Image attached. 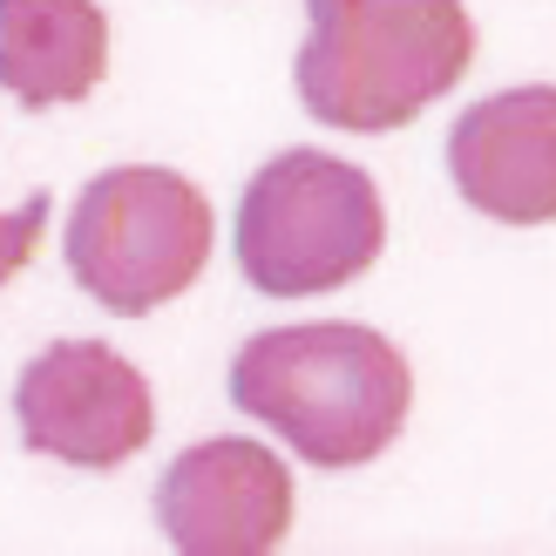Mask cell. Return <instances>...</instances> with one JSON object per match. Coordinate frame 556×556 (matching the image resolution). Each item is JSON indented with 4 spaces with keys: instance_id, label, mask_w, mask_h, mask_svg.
I'll list each match as a JSON object with an SVG mask.
<instances>
[{
    "instance_id": "obj_1",
    "label": "cell",
    "mask_w": 556,
    "mask_h": 556,
    "mask_svg": "<svg viewBox=\"0 0 556 556\" xmlns=\"http://www.w3.org/2000/svg\"><path fill=\"white\" fill-rule=\"evenodd\" d=\"M231 401L313 468H359L401 441L414 407V367L374 326L305 319L252 332L238 346Z\"/></svg>"
},
{
    "instance_id": "obj_2",
    "label": "cell",
    "mask_w": 556,
    "mask_h": 556,
    "mask_svg": "<svg viewBox=\"0 0 556 556\" xmlns=\"http://www.w3.org/2000/svg\"><path fill=\"white\" fill-rule=\"evenodd\" d=\"M305 48L292 62L305 116L346 136L407 129L476 62L462 0H305Z\"/></svg>"
},
{
    "instance_id": "obj_3",
    "label": "cell",
    "mask_w": 556,
    "mask_h": 556,
    "mask_svg": "<svg viewBox=\"0 0 556 556\" xmlns=\"http://www.w3.org/2000/svg\"><path fill=\"white\" fill-rule=\"evenodd\" d=\"M387 204L359 163L332 150H278L238 198V271L265 299H319L374 271Z\"/></svg>"
},
{
    "instance_id": "obj_4",
    "label": "cell",
    "mask_w": 556,
    "mask_h": 556,
    "mask_svg": "<svg viewBox=\"0 0 556 556\" xmlns=\"http://www.w3.org/2000/svg\"><path fill=\"white\" fill-rule=\"evenodd\" d=\"M217 217L190 177L163 163H116L75 198L68 217V271L102 313L143 319L184 299L211 265Z\"/></svg>"
},
{
    "instance_id": "obj_5",
    "label": "cell",
    "mask_w": 556,
    "mask_h": 556,
    "mask_svg": "<svg viewBox=\"0 0 556 556\" xmlns=\"http://www.w3.org/2000/svg\"><path fill=\"white\" fill-rule=\"evenodd\" d=\"M14 414L27 448L68 468H123L156 434V401L143 367H129L102 340L41 346L14 380Z\"/></svg>"
},
{
    "instance_id": "obj_6",
    "label": "cell",
    "mask_w": 556,
    "mask_h": 556,
    "mask_svg": "<svg viewBox=\"0 0 556 556\" xmlns=\"http://www.w3.org/2000/svg\"><path fill=\"white\" fill-rule=\"evenodd\" d=\"M292 468L265 441L211 434L156 482V522L190 556H265L292 530Z\"/></svg>"
},
{
    "instance_id": "obj_7",
    "label": "cell",
    "mask_w": 556,
    "mask_h": 556,
    "mask_svg": "<svg viewBox=\"0 0 556 556\" xmlns=\"http://www.w3.org/2000/svg\"><path fill=\"white\" fill-rule=\"evenodd\" d=\"M448 177L495 225H556V81L482 96L448 129Z\"/></svg>"
},
{
    "instance_id": "obj_8",
    "label": "cell",
    "mask_w": 556,
    "mask_h": 556,
    "mask_svg": "<svg viewBox=\"0 0 556 556\" xmlns=\"http://www.w3.org/2000/svg\"><path fill=\"white\" fill-rule=\"evenodd\" d=\"M109 75V14L96 0H0V89L21 109H62Z\"/></svg>"
},
{
    "instance_id": "obj_9",
    "label": "cell",
    "mask_w": 556,
    "mask_h": 556,
    "mask_svg": "<svg viewBox=\"0 0 556 556\" xmlns=\"http://www.w3.org/2000/svg\"><path fill=\"white\" fill-rule=\"evenodd\" d=\"M48 211H54L48 190H35V198L14 204V211H0V286L27 271V258H35V244H41V231H48Z\"/></svg>"
}]
</instances>
